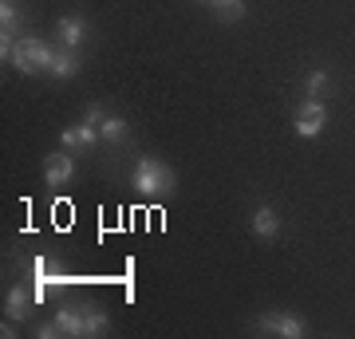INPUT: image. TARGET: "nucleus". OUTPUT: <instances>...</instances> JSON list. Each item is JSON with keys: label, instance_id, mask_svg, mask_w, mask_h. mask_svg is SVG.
<instances>
[{"label": "nucleus", "instance_id": "nucleus-1", "mask_svg": "<svg viewBox=\"0 0 355 339\" xmlns=\"http://www.w3.org/2000/svg\"><path fill=\"white\" fill-rule=\"evenodd\" d=\"M51 55H55V48H48L44 40L36 36H16L12 40V48L4 51V63L12 60V67L20 71V76H36V71H48L51 67Z\"/></svg>", "mask_w": 355, "mask_h": 339}, {"label": "nucleus", "instance_id": "nucleus-2", "mask_svg": "<svg viewBox=\"0 0 355 339\" xmlns=\"http://www.w3.org/2000/svg\"><path fill=\"white\" fill-rule=\"evenodd\" d=\"M135 189L139 193H146V198H162V193H174L178 177L170 166H162L158 158H139V166H135Z\"/></svg>", "mask_w": 355, "mask_h": 339}, {"label": "nucleus", "instance_id": "nucleus-3", "mask_svg": "<svg viewBox=\"0 0 355 339\" xmlns=\"http://www.w3.org/2000/svg\"><path fill=\"white\" fill-rule=\"evenodd\" d=\"M257 331H268V336H280V339H304L308 324H304V315H296V312H265L257 320Z\"/></svg>", "mask_w": 355, "mask_h": 339}, {"label": "nucleus", "instance_id": "nucleus-4", "mask_svg": "<svg viewBox=\"0 0 355 339\" xmlns=\"http://www.w3.org/2000/svg\"><path fill=\"white\" fill-rule=\"evenodd\" d=\"M76 177V158L67 150H55V154H48L44 158V182H48L51 189H60V186H67Z\"/></svg>", "mask_w": 355, "mask_h": 339}, {"label": "nucleus", "instance_id": "nucleus-5", "mask_svg": "<svg viewBox=\"0 0 355 339\" xmlns=\"http://www.w3.org/2000/svg\"><path fill=\"white\" fill-rule=\"evenodd\" d=\"M60 288H67V277H51L48 261L40 257L36 261V280H32V296H36V304H44L48 300V292H60Z\"/></svg>", "mask_w": 355, "mask_h": 339}, {"label": "nucleus", "instance_id": "nucleus-6", "mask_svg": "<svg viewBox=\"0 0 355 339\" xmlns=\"http://www.w3.org/2000/svg\"><path fill=\"white\" fill-rule=\"evenodd\" d=\"M249 229H253L257 237H277L280 233V217H277V209L272 205H257L253 209V217H249Z\"/></svg>", "mask_w": 355, "mask_h": 339}, {"label": "nucleus", "instance_id": "nucleus-7", "mask_svg": "<svg viewBox=\"0 0 355 339\" xmlns=\"http://www.w3.org/2000/svg\"><path fill=\"white\" fill-rule=\"evenodd\" d=\"M55 327H60V336H67V339H83V304L60 308V312H55Z\"/></svg>", "mask_w": 355, "mask_h": 339}, {"label": "nucleus", "instance_id": "nucleus-8", "mask_svg": "<svg viewBox=\"0 0 355 339\" xmlns=\"http://www.w3.org/2000/svg\"><path fill=\"white\" fill-rule=\"evenodd\" d=\"M111 331V320L103 312L99 304H83V339H95V336H107Z\"/></svg>", "mask_w": 355, "mask_h": 339}, {"label": "nucleus", "instance_id": "nucleus-9", "mask_svg": "<svg viewBox=\"0 0 355 339\" xmlns=\"http://www.w3.org/2000/svg\"><path fill=\"white\" fill-rule=\"evenodd\" d=\"M55 32H60V44H64V48H71V51L87 40V24H83L79 16H64V20L55 24Z\"/></svg>", "mask_w": 355, "mask_h": 339}, {"label": "nucleus", "instance_id": "nucleus-10", "mask_svg": "<svg viewBox=\"0 0 355 339\" xmlns=\"http://www.w3.org/2000/svg\"><path fill=\"white\" fill-rule=\"evenodd\" d=\"M76 71H79L76 51H71V48H55V55H51V67H48V76H55V79H71Z\"/></svg>", "mask_w": 355, "mask_h": 339}, {"label": "nucleus", "instance_id": "nucleus-11", "mask_svg": "<svg viewBox=\"0 0 355 339\" xmlns=\"http://www.w3.org/2000/svg\"><path fill=\"white\" fill-rule=\"evenodd\" d=\"M32 300H36V296H28L20 284L8 288V296H4V315H8V320H28V304Z\"/></svg>", "mask_w": 355, "mask_h": 339}, {"label": "nucleus", "instance_id": "nucleus-12", "mask_svg": "<svg viewBox=\"0 0 355 339\" xmlns=\"http://www.w3.org/2000/svg\"><path fill=\"white\" fill-rule=\"evenodd\" d=\"M127 119H119V114H103V123H99V134H103V142H123L127 139Z\"/></svg>", "mask_w": 355, "mask_h": 339}, {"label": "nucleus", "instance_id": "nucleus-13", "mask_svg": "<svg viewBox=\"0 0 355 339\" xmlns=\"http://www.w3.org/2000/svg\"><path fill=\"white\" fill-rule=\"evenodd\" d=\"M0 32L4 36L20 32V8H16V0H0Z\"/></svg>", "mask_w": 355, "mask_h": 339}, {"label": "nucleus", "instance_id": "nucleus-14", "mask_svg": "<svg viewBox=\"0 0 355 339\" xmlns=\"http://www.w3.org/2000/svg\"><path fill=\"white\" fill-rule=\"evenodd\" d=\"M209 8H214L221 20H241L245 16V0H209Z\"/></svg>", "mask_w": 355, "mask_h": 339}, {"label": "nucleus", "instance_id": "nucleus-15", "mask_svg": "<svg viewBox=\"0 0 355 339\" xmlns=\"http://www.w3.org/2000/svg\"><path fill=\"white\" fill-rule=\"evenodd\" d=\"M324 126H328V119H296V134L300 139H316V134H324Z\"/></svg>", "mask_w": 355, "mask_h": 339}, {"label": "nucleus", "instance_id": "nucleus-16", "mask_svg": "<svg viewBox=\"0 0 355 339\" xmlns=\"http://www.w3.org/2000/svg\"><path fill=\"white\" fill-rule=\"evenodd\" d=\"M300 119H328V107H324V99H304V107H300Z\"/></svg>", "mask_w": 355, "mask_h": 339}, {"label": "nucleus", "instance_id": "nucleus-17", "mask_svg": "<svg viewBox=\"0 0 355 339\" xmlns=\"http://www.w3.org/2000/svg\"><path fill=\"white\" fill-rule=\"evenodd\" d=\"M324 87H328V71H312L308 76V99H316Z\"/></svg>", "mask_w": 355, "mask_h": 339}, {"label": "nucleus", "instance_id": "nucleus-18", "mask_svg": "<svg viewBox=\"0 0 355 339\" xmlns=\"http://www.w3.org/2000/svg\"><path fill=\"white\" fill-rule=\"evenodd\" d=\"M83 123H91V126H99V123H103V107H99V103H91L87 111H83Z\"/></svg>", "mask_w": 355, "mask_h": 339}, {"label": "nucleus", "instance_id": "nucleus-19", "mask_svg": "<svg viewBox=\"0 0 355 339\" xmlns=\"http://www.w3.org/2000/svg\"><path fill=\"white\" fill-rule=\"evenodd\" d=\"M36 336H40V339H55V336H60L55 320H51V324H40V327H36Z\"/></svg>", "mask_w": 355, "mask_h": 339}, {"label": "nucleus", "instance_id": "nucleus-20", "mask_svg": "<svg viewBox=\"0 0 355 339\" xmlns=\"http://www.w3.org/2000/svg\"><path fill=\"white\" fill-rule=\"evenodd\" d=\"M205 4H209V0H205Z\"/></svg>", "mask_w": 355, "mask_h": 339}]
</instances>
